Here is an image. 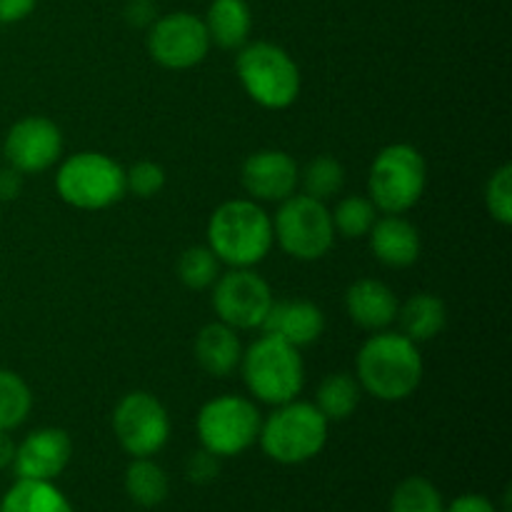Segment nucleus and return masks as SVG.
Returning <instances> with one entry per match:
<instances>
[{"mask_svg": "<svg viewBox=\"0 0 512 512\" xmlns=\"http://www.w3.org/2000/svg\"><path fill=\"white\" fill-rule=\"evenodd\" d=\"M445 512H498V508H495L493 500H488L485 495L468 493V495H460V498H455L453 503L445 508Z\"/></svg>", "mask_w": 512, "mask_h": 512, "instance_id": "72a5a7b5", "label": "nucleus"}, {"mask_svg": "<svg viewBox=\"0 0 512 512\" xmlns=\"http://www.w3.org/2000/svg\"><path fill=\"white\" fill-rule=\"evenodd\" d=\"M390 512H445V503L440 490L428 478L410 475L393 490Z\"/></svg>", "mask_w": 512, "mask_h": 512, "instance_id": "c85d7f7f", "label": "nucleus"}, {"mask_svg": "<svg viewBox=\"0 0 512 512\" xmlns=\"http://www.w3.org/2000/svg\"><path fill=\"white\" fill-rule=\"evenodd\" d=\"M485 208L500 225H512V165H500L485 185Z\"/></svg>", "mask_w": 512, "mask_h": 512, "instance_id": "c756f323", "label": "nucleus"}, {"mask_svg": "<svg viewBox=\"0 0 512 512\" xmlns=\"http://www.w3.org/2000/svg\"><path fill=\"white\" fill-rule=\"evenodd\" d=\"M165 170L155 160H138L133 168L125 170V193H133L135 198H155L165 188Z\"/></svg>", "mask_w": 512, "mask_h": 512, "instance_id": "7c9ffc66", "label": "nucleus"}, {"mask_svg": "<svg viewBox=\"0 0 512 512\" xmlns=\"http://www.w3.org/2000/svg\"><path fill=\"white\" fill-rule=\"evenodd\" d=\"M423 355L403 333L380 330L363 343L355 358V378L363 393L383 403L408 400L423 383Z\"/></svg>", "mask_w": 512, "mask_h": 512, "instance_id": "f257e3e1", "label": "nucleus"}, {"mask_svg": "<svg viewBox=\"0 0 512 512\" xmlns=\"http://www.w3.org/2000/svg\"><path fill=\"white\" fill-rule=\"evenodd\" d=\"M258 405L245 395H220L200 408L195 430L200 445L218 458H235L258 443L260 435Z\"/></svg>", "mask_w": 512, "mask_h": 512, "instance_id": "1a4fd4ad", "label": "nucleus"}, {"mask_svg": "<svg viewBox=\"0 0 512 512\" xmlns=\"http://www.w3.org/2000/svg\"><path fill=\"white\" fill-rule=\"evenodd\" d=\"M15 440L10 438V430H0V470L10 468L15 460Z\"/></svg>", "mask_w": 512, "mask_h": 512, "instance_id": "e433bc0d", "label": "nucleus"}, {"mask_svg": "<svg viewBox=\"0 0 512 512\" xmlns=\"http://www.w3.org/2000/svg\"><path fill=\"white\" fill-rule=\"evenodd\" d=\"M208 248L228 268H255L275 243L273 218L250 198L218 205L208 220Z\"/></svg>", "mask_w": 512, "mask_h": 512, "instance_id": "f03ea898", "label": "nucleus"}, {"mask_svg": "<svg viewBox=\"0 0 512 512\" xmlns=\"http://www.w3.org/2000/svg\"><path fill=\"white\" fill-rule=\"evenodd\" d=\"M125 18L135 28H145V25L155 23V3L153 0H130L125 8Z\"/></svg>", "mask_w": 512, "mask_h": 512, "instance_id": "473e14b6", "label": "nucleus"}, {"mask_svg": "<svg viewBox=\"0 0 512 512\" xmlns=\"http://www.w3.org/2000/svg\"><path fill=\"white\" fill-rule=\"evenodd\" d=\"M260 330L295 345L298 350L308 348L325 333V313L313 300H273V308L265 315Z\"/></svg>", "mask_w": 512, "mask_h": 512, "instance_id": "dca6fc26", "label": "nucleus"}, {"mask_svg": "<svg viewBox=\"0 0 512 512\" xmlns=\"http://www.w3.org/2000/svg\"><path fill=\"white\" fill-rule=\"evenodd\" d=\"M273 300V288L255 268H230L213 283L215 315L233 330L263 328Z\"/></svg>", "mask_w": 512, "mask_h": 512, "instance_id": "9b49d317", "label": "nucleus"}, {"mask_svg": "<svg viewBox=\"0 0 512 512\" xmlns=\"http://www.w3.org/2000/svg\"><path fill=\"white\" fill-rule=\"evenodd\" d=\"M240 373L250 395L268 405L290 403L305 388V363L300 350L268 333L243 350Z\"/></svg>", "mask_w": 512, "mask_h": 512, "instance_id": "7ed1b4c3", "label": "nucleus"}, {"mask_svg": "<svg viewBox=\"0 0 512 512\" xmlns=\"http://www.w3.org/2000/svg\"><path fill=\"white\" fill-rule=\"evenodd\" d=\"M113 433L130 458H153L170 438V415L153 393L133 390L115 405Z\"/></svg>", "mask_w": 512, "mask_h": 512, "instance_id": "9d476101", "label": "nucleus"}, {"mask_svg": "<svg viewBox=\"0 0 512 512\" xmlns=\"http://www.w3.org/2000/svg\"><path fill=\"white\" fill-rule=\"evenodd\" d=\"M0 512H73L63 493L53 485V480H25L5 493Z\"/></svg>", "mask_w": 512, "mask_h": 512, "instance_id": "5701e85b", "label": "nucleus"}, {"mask_svg": "<svg viewBox=\"0 0 512 512\" xmlns=\"http://www.w3.org/2000/svg\"><path fill=\"white\" fill-rule=\"evenodd\" d=\"M20 190H23V175L10 168V165L0 170V200H15Z\"/></svg>", "mask_w": 512, "mask_h": 512, "instance_id": "c9c22d12", "label": "nucleus"}, {"mask_svg": "<svg viewBox=\"0 0 512 512\" xmlns=\"http://www.w3.org/2000/svg\"><path fill=\"white\" fill-rule=\"evenodd\" d=\"M203 18L193 13H170L155 18L148 30V53L168 70H188L203 63L210 50Z\"/></svg>", "mask_w": 512, "mask_h": 512, "instance_id": "f8f14e48", "label": "nucleus"}, {"mask_svg": "<svg viewBox=\"0 0 512 512\" xmlns=\"http://www.w3.org/2000/svg\"><path fill=\"white\" fill-rule=\"evenodd\" d=\"M363 400V388L353 373H330L320 380L315 393V408L325 415L328 423L348 420Z\"/></svg>", "mask_w": 512, "mask_h": 512, "instance_id": "4be33fe9", "label": "nucleus"}, {"mask_svg": "<svg viewBox=\"0 0 512 512\" xmlns=\"http://www.w3.org/2000/svg\"><path fill=\"white\" fill-rule=\"evenodd\" d=\"M38 0H0V23H18L35 10Z\"/></svg>", "mask_w": 512, "mask_h": 512, "instance_id": "f704fd0d", "label": "nucleus"}, {"mask_svg": "<svg viewBox=\"0 0 512 512\" xmlns=\"http://www.w3.org/2000/svg\"><path fill=\"white\" fill-rule=\"evenodd\" d=\"M330 215H333L335 235L358 240L370 233V228L378 220V208H375L368 195H348V198H343L335 205Z\"/></svg>", "mask_w": 512, "mask_h": 512, "instance_id": "bb28decb", "label": "nucleus"}, {"mask_svg": "<svg viewBox=\"0 0 512 512\" xmlns=\"http://www.w3.org/2000/svg\"><path fill=\"white\" fill-rule=\"evenodd\" d=\"M395 323H400V333L413 343H428L438 338L448 325V308L438 295L415 293L405 303H400Z\"/></svg>", "mask_w": 512, "mask_h": 512, "instance_id": "aec40b11", "label": "nucleus"}, {"mask_svg": "<svg viewBox=\"0 0 512 512\" xmlns=\"http://www.w3.org/2000/svg\"><path fill=\"white\" fill-rule=\"evenodd\" d=\"M300 168L285 150H258L243 160L240 183L255 203H283L298 190Z\"/></svg>", "mask_w": 512, "mask_h": 512, "instance_id": "4468645a", "label": "nucleus"}, {"mask_svg": "<svg viewBox=\"0 0 512 512\" xmlns=\"http://www.w3.org/2000/svg\"><path fill=\"white\" fill-rule=\"evenodd\" d=\"M218 475H220V458L205 448L190 455L188 463H185V478L195 485L213 483Z\"/></svg>", "mask_w": 512, "mask_h": 512, "instance_id": "2f4dec72", "label": "nucleus"}, {"mask_svg": "<svg viewBox=\"0 0 512 512\" xmlns=\"http://www.w3.org/2000/svg\"><path fill=\"white\" fill-rule=\"evenodd\" d=\"M400 300L390 285L375 278H360L345 290V310L358 328L368 333L388 330L398 318Z\"/></svg>", "mask_w": 512, "mask_h": 512, "instance_id": "f3484780", "label": "nucleus"}, {"mask_svg": "<svg viewBox=\"0 0 512 512\" xmlns=\"http://www.w3.org/2000/svg\"><path fill=\"white\" fill-rule=\"evenodd\" d=\"M235 73L248 98L265 110L290 108L303 85L293 55L268 40L245 43L235 58Z\"/></svg>", "mask_w": 512, "mask_h": 512, "instance_id": "39448f33", "label": "nucleus"}, {"mask_svg": "<svg viewBox=\"0 0 512 512\" xmlns=\"http://www.w3.org/2000/svg\"><path fill=\"white\" fill-rule=\"evenodd\" d=\"M55 190L63 203L78 210H105L125 195V170L98 150H80L65 158L55 173Z\"/></svg>", "mask_w": 512, "mask_h": 512, "instance_id": "0eeeda50", "label": "nucleus"}, {"mask_svg": "<svg viewBox=\"0 0 512 512\" xmlns=\"http://www.w3.org/2000/svg\"><path fill=\"white\" fill-rule=\"evenodd\" d=\"M330 423L315 403L290 400L275 405L273 413L260 423L258 443L270 460L280 465H300L318 458L328 443Z\"/></svg>", "mask_w": 512, "mask_h": 512, "instance_id": "20e7f679", "label": "nucleus"}, {"mask_svg": "<svg viewBox=\"0 0 512 512\" xmlns=\"http://www.w3.org/2000/svg\"><path fill=\"white\" fill-rule=\"evenodd\" d=\"M125 493L140 508H158L170 493V480L153 458H133L125 470Z\"/></svg>", "mask_w": 512, "mask_h": 512, "instance_id": "b1692460", "label": "nucleus"}, {"mask_svg": "<svg viewBox=\"0 0 512 512\" xmlns=\"http://www.w3.org/2000/svg\"><path fill=\"white\" fill-rule=\"evenodd\" d=\"M33 410V393L28 383L13 370L0 368V430H15Z\"/></svg>", "mask_w": 512, "mask_h": 512, "instance_id": "a878e982", "label": "nucleus"}, {"mask_svg": "<svg viewBox=\"0 0 512 512\" xmlns=\"http://www.w3.org/2000/svg\"><path fill=\"white\" fill-rule=\"evenodd\" d=\"M298 185L303 188L305 195L328 203L335 195L343 193L345 188V168L338 158L333 155H318V158L308 160L305 168L300 170Z\"/></svg>", "mask_w": 512, "mask_h": 512, "instance_id": "393cba45", "label": "nucleus"}, {"mask_svg": "<svg viewBox=\"0 0 512 512\" xmlns=\"http://www.w3.org/2000/svg\"><path fill=\"white\" fill-rule=\"evenodd\" d=\"M368 238L375 260L383 263L385 268H410V265L418 263L420 250H423L420 230L403 215L378 218L370 228Z\"/></svg>", "mask_w": 512, "mask_h": 512, "instance_id": "a211bd4d", "label": "nucleus"}, {"mask_svg": "<svg viewBox=\"0 0 512 512\" xmlns=\"http://www.w3.org/2000/svg\"><path fill=\"white\" fill-rule=\"evenodd\" d=\"M193 353L205 373L213 375V378H228L240 368L243 345H240L238 330L215 320V323L200 328V333L195 335Z\"/></svg>", "mask_w": 512, "mask_h": 512, "instance_id": "6ab92c4d", "label": "nucleus"}, {"mask_svg": "<svg viewBox=\"0 0 512 512\" xmlns=\"http://www.w3.org/2000/svg\"><path fill=\"white\" fill-rule=\"evenodd\" d=\"M428 188V163L408 143L385 145L368 175V198L383 215H403L420 203Z\"/></svg>", "mask_w": 512, "mask_h": 512, "instance_id": "423d86ee", "label": "nucleus"}, {"mask_svg": "<svg viewBox=\"0 0 512 512\" xmlns=\"http://www.w3.org/2000/svg\"><path fill=\"white\" fill-rule=\"evenodd\" d=\"M278 205V213L273 215V235L290 258L313 263L333 250L335 228L328 203L305 193H293Z\"/></svg>", "mask_w": 512, "mask_h": 512, "instance_id": "6e6552de", "label": "nucleus"}, {"mask_svg": "<svg viewBox=\"0 0 512 512\" xmlns=\"http://www.w3.org/2000/svg\"><path fill=\"white\" fill-rule=\"evenodd\" d=\"M73 458V440L63 428L33 430L15 448L13 470L25 480H55Z\"/></svg>", "mask_w": 512, "mask_h": 512, "instance_id": "2eb2a0df", "label": "nucleus"}, {"mask_svg": "<svg viewBox=\"0 0 512 512\" xmlns=\"http://www.w3.org/2000/svg\"><path fill=\"white\" fill-rule=\"evenodd\" d=\"M63 130L43 115L20 118L8 130L3 155L20 175H38L53 168L63 158Z\"/></svg>", "mask_w": 512, "mask_h": 512, "instance_id": "ddd939ff", "label": "nucleus"}, {"mask_svg": "<svg viewBox=\"0 0 512 512\" xmlns=\"http://www.w3.org/2000/svg\"><path fill=\"white\" fill-rule=\"evenodd\" d=\"M203 23L210 43L223 50H240L250 38L253 13L245 0H213Z\"/></svg>", "mask_w": 512, "mask_h": 512, "instance_id": "412c9836", "label": "nucleus"}, {"mask_svg": "<svg viewBox=\"0 0 512 512\" xmlns=\"http://www.w3.org/2000/svg\"><path fill=\"white\" fill-rule=\"evenodd\" d=\"M220 265L223 263H220L218 255L208 245H193V248L180 253L178 278L185 288L208 290L220 278Z\"/></svg>", "mask_w": 512, "mask_h": 512, "instance_id": "cd10ccee", "label": "nucleus"}]
</instances>
